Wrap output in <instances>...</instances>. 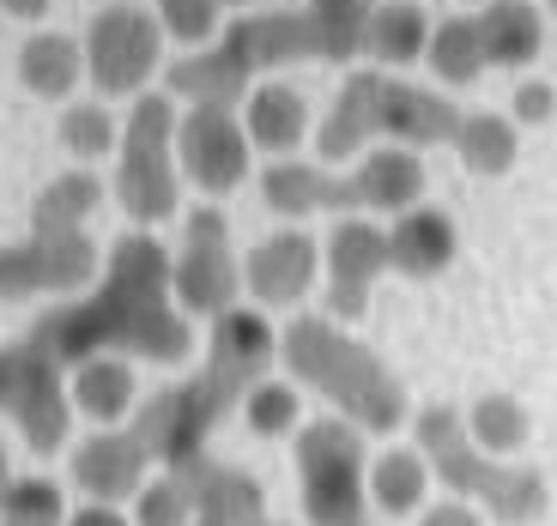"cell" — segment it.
I'll use <instances>...</instances> for the list:
<instances>
[{
  "mask_svg": "<svg viewBox=\"0 0 557 526\" xmlns=\"http://www.w3.org/2000/svg\"><path fill=\"white\" fill-rule=\"evenodd\" d=\"M467 7H479V0H467Z\"/></svg>",
  "mask_w": 557,
  "mask_h": 526,
  "instance_id": "bcb514c9",
  "label": "cell"
},
{
  "mask_svg": "<svg viewBox=\"0 0 557 526\" xmlns=\"http://www.w3.org/2000/svg\"><path fill=\"white\" fill-rule=\"evenodd\" d=\"M424 61L436 67L443 85H473L485 73V49H479V25L473 13H448L431 25V42H424Z\"/></svg>",
  "mask_w": 557,
  "mask_h": 526,
  "instance_id": "4dcf8cb0",
  "label": "cell"
},
{
  "mask_svg": "<svg viewBox=\"0 0 557 526\" xmlns=\"http://www.w3.org/2000/svg\"><path fill=\"white\" fill-rule=\"evenodd\" d=\"M545 7H552V13H557V0H545Z\"/></svg>",
  "mask_w": 557,
  "mask_h": 526,
  "instance_id": "ee69618b",
  "label": "cell"
},
{
  "mask_svg": "<svg viewBox=\"0 0 557 526\" xmlns=\"http://www.w3.org/2000/svg\"><path fill=\"white\" fill-rule=\"evenodd\" d=\"M188 485V497H195V526H261L267 521V497L261 485H255L249 472L224 466V460L200 454L188 460V466H170Z\"/></svg>",
  "mask_w": 557,
  "mask_h": 526,
  "instance_id": "ac0fdd59",
  "label": "cell"
},
{
  "mask_svg": "<svg viewBox=\"0 0 557 526\" xmlns=\"http://www.w3.org/2000/svg\"><path fill=\"white\" fill-rule=\"evenodd\" d=\"M13 485V460H7V442H0V490Z\"/></svg>",
  "mask_w": 557,
  "mask_h": 526,
  "instance_id": "60d3db41",
  "label": "cell"
},
{
  "mask_svg": "<svg viewBox=\"0 0 557 526\" xmlns=\"http://www.w3.org/2000/svg\"><path fill=\"white\" fill-rule=\"evenodd\" d=\"M261 200L278 218H358L351 176H334L327 164H297V158H273L261 170Z\"/></svg>",
  "mask_w": 557,
  "mask_h": 526,
  "instance_id": "e0dca14e",
  "label": "cell"
},
{
  "mask_svg": "<svg viewBox=\"0 0 557 526\" xmlns=\"http://www.w3.org/2000/svg\"><path fill=\"white\" fill-rule=\"evenodd\" d=\"M170 297L188 321H219L243 297V261L231 242V218L219 206H195L182 224V249L170 254Z\"/></svg>",
  "mask_w": 557,
  "mask_h": 526,
  "instance_id": "9c48e42d",
  "label": "cell"
},
{
  "mask_svg": "<svg viewBox=\"0 0 557 526\" xmlns=\"http://www.w3.org/2000/svg\"><path fill=\"white\" fill-rule=\"evenodd\" d=\"M455 127H460V103L448 91H424V85L388 79L382 67H363L346 73L334 110L321 115L315 152L321 164H346V158H363L376 139L424 152V146H448Z\"/></svg>",
  "mask_w": 557,
  "mask_h": 526,
  "instance_id": "277c9868",
  "label": "cell"
},
{
  "mask_svg": "<svg viewBox=\"0 0 557 526\" xmlns=\"http://www.w3.org/2000/svg\"><path fill=\"white\" fill-rule=\"evenodd\" d=\"M424 42H431V13L418 0H388V7L376 0L363 18V55H376L382 73L424 61Z\"/></svg>",
  "mask_w": 557,
  "mask_h": 526,
  "instance_id": "4316f807",
  "label": "cell"
},
{
  "mask_svg": "<svg viewBox=\"0 0 557 526\" xmlns=\"http://www.w3.org/2000/svg\"><path fill=\"white\" fill-rule=\"evenodd\" d=\"M243 134H249L255 152L267 158H292L309 139V98L292 91L285 79H261L249 91V110H243Z\"/></svg>",
  "mask_w": 557,
  "mask_h": 526,
  "instance_id": "cb8c5ba5",
  "label": "cell"
},
{
  "mask_svg": "<svg viewBox=\"0 0 557 526\" xmlns=\"http://www.w3.org/2000/svg\"><path fill=\"white\" fill-rule=\"evenodd\" d=\"M25 339L37 351H49L61 370L98 358V351H115L127 363L176 370L195 351V321L182 315L176 297H170V249L146 230H127L103 254L98 285L55 303Z\"/></svg>",
  "mask_w": 557,
  "mask_h": 526,
  "instance_id": "6da1fadb",
  "label": "cell"
},
{
  "mask_svg": "<svg viewBox=\"0 0 557 526\" xmlns=\"http://www.w3.org/2000/svg\"><path fill=\"white\" fill-rule=\"evenodd\" d=\"M297 497L309 526H370V454L346 417L297 424Z\"/></svg>",
  "mask_w": 557,
  "mask_h": 526,
  "instance_id": "52a82bcc",
  "label": "cell"
},
{
  "mask_svg": "<svg viewBox=\"0 0 557 526\" xmlns=\"http://www.w3.org/2000/svg\"><path fill=\"white\" fill-rule=\"evenodd\" d=\"M219 7H237V13H243V7H261V0H219Z\"/></svg>",
  "mask_w": 557,
  "mask_h": 526,
  "instance_id": "b9f144b4",
  "label": "cell"
},
{
  "mask_svg": "<svg viewBox=\"0 0 557 526\" xmlns=\"http://www.w3.org/2000/svg\"><path fill=\"white\" fill-rule=\"evenodd\" d=\"M67 526H134L115 502H79V509H67Z\"/></svg>",
  "mask_w": 557,
  "mask_h": 526,
  "instance_id": "f35d334b",
  "label": "cell"
},
{
  "mask_svg": "<svg viewBox=\"0 0 557 526\" xmlns=\"http://www.w3.org/2000/svg\"><path fill=\"white\" fill-rule=\"evenodd\" d=\"M152 18H158L164 37L188 42V55H195V49H212L219 30H224V7H219V0H158Z\"/></svg>",
  "mask_w": 557,
  "mask_h": 526,
  "instance_id": "e575fe53",
  "label": "cell"
},
{
  "mask_svg": "<svg viewBox=\"0 0 557 526\" xmlns=\"http://www.w3.org/2000/svg\"><path fill=\"white\" fill-rule=\"evenodd\" d=\"M243 393L224 370H212V363H200L188 381H176V388H158L146 405H134V436L139 448L158 460V466H188V460L207 454L212 429L224 424V417L243 405Z\"/></svg>",
  "mask_w": 557,
  "mask_h": 526,
  "instance_id": "ba28073f",
  "label": "cell"
},
{
  "mask_svg": "<svg viewBox=\"0 0 557 526\" xmlns=\"http://www.w3.org/2000/svg\"><path fill=\"white\" fill-rule=\"evenodd\" d=\"M67 405L73 417H91L98 429L122 424L127 412L139 405V381H134V363L115 358V351H98L67 370Z\"/></svg>",
  "mask_w": 557,
  "mask_h": 526,
  "instance_id": "7402d4cb",
  "label": "cell"
},
{
  "mask_svg": "<svg viewBox=\"0 0 557 526\" xmlns=\"http://www.w3.org/2000/svg\"><path fill=\"white\" fill-rule=\"evenodd\" d=\"M509 110H516L509 115L516 127H545L557 115V85L552 79H521L516 98H509Z\"/></svg>",
  "mask_w": 557,
  "mask_h": 526,
  "instance_id": "8d00e7d4",
  "label": "cell"
},
{
  "mask_svg": "<svg viewBox=\"0 0 557 526\" xmlns=\"http://www.w3.org/2000/svg\"><path fill=\"white\" fill-rule=\"evenodd\" d=\"M460 424H467L479 454H491V460H516L533 436V417L516 393H479V400L460 412Z\"/></svg>",
  "mask_w": 557,
  "mask_h": 526,
  "instance_id": "f1b7e54d",
  "label": "cell"
},
{
  "mask_svg": "<svg viewBox=\"0 0 557 526\" xmlns=\"http://www.w3.org/2000/svg\"><path fill=\"white\" fill-rule=\"evenodd\" d=\"M321 285V242L304 230H273L243 254V291L261 309H292Z\"/></svg>",
  "mask_w": 557,
  "mask_h": 526,
  "instance_id": "9a60e30c",
  "label": "cell"
},
{
  "mask_svg": "<svg viewBox=\"0 0 557 526\" xmlns=\"http://www.w3.org/2000/svg\"><path fill=\"white\" fill-rule=\"evenodd\" d=\"M115 139H122V122L110 115L103 98H85V103H67L61 115V146H67L79 164H98V158H115Z\"/></svg>",
  "mask_w": 557,
  "mask_h": 526,
  "instance_id": "1f68e13d",
  "label": "cell"
},
{
  "mask_svg": "<svg viewBox=\"0 0 557 526\" xmlns=\"http://www.w3.org/2000/svg\"><path fill=\"white\" fill-rule=\"evenodd\" d=\"M346 176H351L358 212H388V218H400V212H412L424 200V158L412 146H370L358 158V170H346Z\"/></svg>",
  "mask_w": 557,
  "mask_h": 526,
  "instance_id": "ffe728a7",
  "label": "cell"
},
{
  "mask_svg": "<svg viewBox=\"0 0 557 526\" xmlns=\"http://www.w3.org/2000/svg\"><path fill=\"white\" fill-rule=\"evenodd\" d=\"M388 273V230L370 218H339L321 242V278H327V321H363L370 291Z\"/></svg>",
  "mask_w": 557,
  "mask_h": 526,
  "instance_id": "5bb4252c",
  "label": "cell"
},
{
  "mask_svg": "<svg viewBox=\"0 0 557 526\" xmlns=\"http://www.w3.org/2000/svg\"><path fill=\"white\" fill-rule=\"evenodd\" d=\"M448 146H455L467 176H509L521 158V127L497 110H460V127Z\"/></svg>",
  "mask_w": 557,
  "mask_h": 526,
  "instance_id": "484cf974",
  "label": "cell"
},
{
  "mask_svg": "<svg viewBox=\"0 0 557 526\" xmlns=\"http://www.w3.org/2000/svg\"><path fill=\"white\" fill-rule=\"evenodd\" d=\"M103 206V181L91 170H67L49 176L30 200V230H85V218Z\"/></svg>",
  "mask_w": 557,
  "mask_h": 526,
  "instance_id": "f546056e",
  "label": "cell"
},
{
  "mask_svg": "<svg viewBox=\"0 0 557 526\" xmlns=\"http://www.w3.org/2000/svg\"><path fill=\"white\" fill-rule=\"evenodd\" d=\"M0 13L18 18V25H42L49 18V0H0Z\"/></svg>",
  "mask_w": 557,
  "mask_h": 526,
  "instance_id": "ab89813d",
  "label": "cell"
},
{
  "mask_svg": "<svg viewBox=\"0 0 557 526\" xmlns=\"http://www.w3.org/2000/svg\"><path fill=\"white\" fill-rule=\"evenodd\" d=\"M278 363L297 381H309V393H321V400L334 405V417L358 424L363 436L370 429L376 436L406 429V417H412L406 381L363 339L339 333V321H327V315H297L292 327L278 333Z\"/></svg>",
  "mask_w": 557,
  "mask_h": 526,
  "instance_id": "3957f363",
  "label": "cell"
},
{
  "mask_svg": "<svg viewBox=\"0 0 557 526\" xmlns=\"http://www.w3.org/2000/svg\"><path fill=\"white\" fill-rule=\"evenodd\" d=\"M460 254V224L448 218L443 206H424L418 200L412 212H400V218L388 224V266L406 278H436L448 273Z\"/></svg>",
  "mask_w": 557,
  "mask_h": 526,
  "instance_id": "44dd1931",
  "label": "cell"
},
{
  "mask_svg": "<svg viewBox=\"0 0 557 526\" xmlns=\"http://www.w3.org/2000/svg\"><path fill=\"white\" fill-rule=\"evenodd\" d=\"M127 521L134 526H195V497H188V485H182L176 472H158V478L139 485Z\"/></svg>",
  "mask_w": 557,
  "mask_h": 526,
  "instance_id": "d590c367",
  "label": "cell"
},
{
  "mask_svg": "<svg viewBox=\"0 0 557 526\" xmlns=\"http://www.w3.org/2000/svg\"><path fill=\"white\" fill-rule=\"evenodd\" d=\"M424 490H431V466L418 448H382L370 460V509L400 521V514L424 509Z\"/></svg>",
  "mask_w": 557,
  "mask_h": 526,
  "instance_id": "83f0119b",
  "label": "cell"
},
{
  "mask_svg": "<svg viewBox=\"0 0 557 526\" xmlns=\"http://www.w3.org/2000/svg\"><path fill=\"white\" fill-rule=\"evenodd\" d=\"M418 526H485V509H473V502H436V509H418Z\"/></svg>",
  "mask_w": 557,
  "mask_h": 526,
  "instance_id": "74e56055",
  "label": "cell"
},
{
  "mask_svg": "<svg viewBox=\"0 0 557 526\" xmlns=\"http://www.w3.org/2000/svg\"><path fill=\"white\" fill-rule=\"evenodd\" d=\"M0 526H67V497L49 478H13L0 490Z\"/></svg>",
  "mask_w": 557,
  "mask_h": 526,
  "instance_id": "836d02e7",
  "label": "cell"
},
{
  "mask_svg": "<svg viewBox=\"0 0 557 526\" xmlns=\"http://www.w3.org/2000/svg\"><path fill=\"white\" fill-rule=\"evenodd\" d=\"M479 25V49H485V67L521 73L540 61L545 49V13L533 0H485V13H473Z\"/></svg>",
  "mask_w": 557,
  "mask_h": 526,
  "instance_id": "603a6c76",
  "label": "cell"
},
{
  "mask_svg": "<svg viewBox=\"0 0 557 526\" xmlns=\"http://www.w3.org/2000/svg\"><path fill=\"white\" fill-rule=\"evenodd\" d=\"M115 7H139V0H115Z\"/></svg>",
  "mask_w": 557,
  "mask_h": 526,
  "instance_id": "7bdbcfd3",
  "label": "cell"
},
{
  "mask_svg": "<svg viewBox=\"0 0 557 526\" xmlns=\"http://www.w3.org/2000/svg\"><path fill=\"white\" fill-rule=\"evenodd\" d=\"M363 55V25L334 13H315V7H297V13H243L219 30L212 49L182 55L164 73V91L182 103H231L237 110L243 91H255L261 73L278 67H339V61Z\"/></svg>",
  "mask_w": 557,
  "mask_h": 526,
  "instance_id": "7a4b0ae2",
  "label": "cell"
},
{
  "mask_svg": "<svg viewBox=\"0 0 557 526\" xmlns=\"http://www.w3.org/2000/svg\"><path fill=\"white\" fill-rule=\"evenodd\" d=\"M406 424H412V448L424 454L431 478L448 485L460 502L485 509L497 526H533L545 514V502H552L545 478L533 466H521V460L479 454L467 424H460V405H418Z\"/></svg>",
  "mask_w": 557,
  "mask_h": 526,
  "instance_id": "5b68a950",
  "label": "cell"
},
{
  "mask_svg": "<svg viewBox=\"0 0 557 526\" xmlns=\"http://www.w3.org/2000/svg\"><path fill=\"white\" fill-rule=\"evenodd\" d=\"M207 363L212 370H224L237 388H255V381H267V370L278 363V333L273 321L261 315V309H224L219 321H212L207 333Z\"/></svg>",
  "mask_w": 557,
  "mask_h": 526,
  "instance_id": "d6986e66",
  "label": "cell"
},
{
  "mask_svg": "<svg viewBox=\"0 0 557 526\" xmlns=\"http://www.w3.org/2000/svg\"><path fill=\"white\" fill-rule=\"evenodd\" d=\"M85 79V49L79 37H61V30H30L25 42H18V85H25L30 98H73Z\"/></svg>",
  "mask_w": 557,
  "mask_h": 526,
  "instance_id": "d4e9b609",
  "label": "cell"
},
{
  "mask_svg": "<svg viewBox=\"0 0 557 526\" xmlns=\"http://www.w3.org/2000/svg\"><path fill=\"white\" fill-rule=\"evenodd\" d=\"M85 49V79L98 85V98H139L146 79L164 67V30L146 7H103L91 13L79 37Z\"/></svg>",
  "mask_w": 557,
  "mask_h": 526,
  "instance_id": "8fae6325",
  "label": "cell"
},
{
  "mask_svg": "<svg viewBox=\"0 0 557 526\" xmlns=\"http://www.w3.org/2000/svg\"><path fill=\"white\" fill-rule=\"evenodd\" d=\"M146 466H152V454L139 448L134 429H91L79 448H73L67 460V478L79 485L85 502H115L122 509L127 497H139V485H146Z\"/></svg>",
  "mask_w": 557,
  "mask_h": 526,
  "instance_id": "2e32d148",
  "label": "cell"
},
{
  "mask_svg": "<svg viewBox=\"0 0 557 526\" xmlns=\"http://www.w3.org/2000/svg\"><path fill=\"white\" fill-rule=\"evenodd\" d=\"M98 285V242L85 230H30L0 249V303L79 297Z\"/></svg>",
  "mask_w": 557,
  "mask_h": 526,
  "instance_id": "7c38bea8",
  "label": "cell"
},
{
  "mask_svg": "<svg viewBox=\"0 0 557 526\" xmlns=\"http://www.w3.org/2000/svg\"><path fill=\"white\" fill-rule=\"evenodd\" d=\"M237 412H243V424H249L255 436H267V442H273V436H297V424H304V400H297V388L292 381H273V375L243 393Z\"/></svg>",
  "mask_w": 557,
  "mask_h": 526,
  "instance_id": "d6a6232c",
  "label": "cell"
},
{
  "mask_svg": "<svg viewBox=\"0 0 557 526\" xmlns=\"http://www.w3.org/2000/svg\"><path fill=\"white\" fill-rule=\"evenodd\" d=\"M176 98L170 91H139L122 115L115 139V200L134 218V230L176 218L182 206V170H176Z\"/></svg>",
  "mask_w": 557,
  "mask_h": 526,
  "instance_id": "8992f818",
  "label": "cell"
},
{
  "mask_svg": "<svg viewBox=\"0 0 557 526\" xmlns=\"http://www.w3.org/2000/svg\"><path fill=\"white\" fill-rule=\"evenodd\" d=\"M249 164H255V146L231 103H188L176 115V170L195 181L200 195L219 200L231 188H243Z\"/></svg>",
  "mask_w": 557,
  "mask_h": 526,
  "instance_id": "4fadbf2b",
  "label": "cell"
},
{
  "mask_svg": "<svg viewBox=\"0 0 557 526\" xmlns=\"http://www.w3.org/2000/svg\"><path fill=\"white\" fill-rule=\"evenodd\" d=\"M0 417L25 436L30 454H61L67 448V429H73L67 370L30 339L0 346Z\"/></svg>",
  "mask_w": 557,
  "mask_h": 526,
  "instance_id": "30bf717a",
  "label": "cell"
},
{
  "mask_svg": "<svg viewBox=\"0 0 557 526\" xmlns=\"http://www.w3.org/2000/svg\"><path fill=\"white\" fill-rule=\"evenodd\" d=\"M261 526H278V521H261Z\"/></svg>",
  "mask_w": 557,
  "mask_h": 526,
  "instance_id": "f6af8a7d",
  "label": "cell"
}]
</instances>
